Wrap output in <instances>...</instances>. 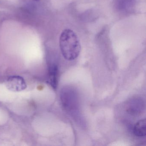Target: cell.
<instances>
[{
    "label": "cell",
    "instance_id": "cell-1",
    "mask_svg": "<svg viewBox=\"0 0 146 146\" xmlns=\"http://www.w3.org/2000/svg\"><path fill=\"white\" fill-rule=\"evenodd\" d=\"M60 51L66 60H73L78 57L81 50V45L78 36L70 29L64 30L59 39Z\"/></svg>",
    "mask_w": 146,
    "mask_h": 146
},
{
    "label": "cell",
    "instance_id": "cell-2",
    "mask_svg": "<svg viewBox=\"0 0 146 146\" xmlns=\"http://www.w3.org/2000/svg\"><path fill=\"white\" fill-rule=\"evenodd\" d=\"M76 93L72 90L64 88L60 94V99L63 107L66 111L71 113L77 109V99Z\"/></svg>",
    "mask_w": 146,
    "mask_h": 146
},
{
    "label": "cell",
    "instance_id": "cell-3",
    "mask_svg": "<svg viewBox=\"0 0 146 146\" xmlns=\"http://www.w3.org/2000/svg\"><path fill=\"white\" fill-rule=\"evenodd\" d=\"M7 88L13 92H20L27 88V84L23 78L19 76L9 77L5 83Z\"/></svg>",
    "mask_w": 146,
    "mask_h": 146
},
{
    "label": "cell",
    "instance_id": "cell-4",
    "mask_svg": "<svg viewBox=\"0 0 146 146\" xmlns=\"http://www.w3.org/2000/svg\"><path fill=\"white\" fill-rule=\"evenodd\" d=\"M144 107L145 104L143 100L141 98H134L127 103L126 111L131 115H138L143 111Z\"/></svg>",
    "mask_w": 146,
    "mask_h": 146
},
{
    "label": "cell",
    "instance_id": "cell-5",
    "mask_svg": "<svg viewBox=\"0 0 146 146\" xmlns=\"http://www.w3.org/2000/svg\"><path fill=\"white\" fill-rule=\"evenodd\" d=\"M58 65L55 63H51L48 66V77L49 82L53 88H57L58 82Z\"/></svg>",
    "mask_w": 146,
    "mask_h": 146
},
{
    "label": "cell",
    "instance_id": "cell-6",
    "mask_svg": "<svg viewBox=\"0 0 146 146\" xmlns=\"http://www.w3.org/2000/svg\"><path fill=\"white\" fill-rule=\"evenodd\" d=\"M133 133L138 137H144L146 135V119H140L134 125L133 129Z\"/></svg>",
    "mask_w": 146,
    "mask_h": 146
},
{
    "label": "cell",
    "instance_id": "cell-7",
    "mask_svg": "<svg viewBox=\"0 0 146 146\" xmlns=\"http://www.w3.org/2000/svg\"><path fill=\"white\" fill-rule=\"evenodd\" d=\"M134 0H117V8L120 10H127L132 6Z\"/></svg>",
    "mask_w": 146,
    "mask_h": 146
},
{
    "label": "cell",
    "instance_id": "cell-8",
    "mask_svg": "<svg viewBox=\"0 0 146 146\" xmlns=\"http://www.w3.org/2000/svg\"><path fill=\"white\" fill-rule=\"evenodd\" d=\"M34 1H39L40 0H33Z\"/></svg>",
    "mask_w": 146,
    "mask_h": 146
}]
</instances>
